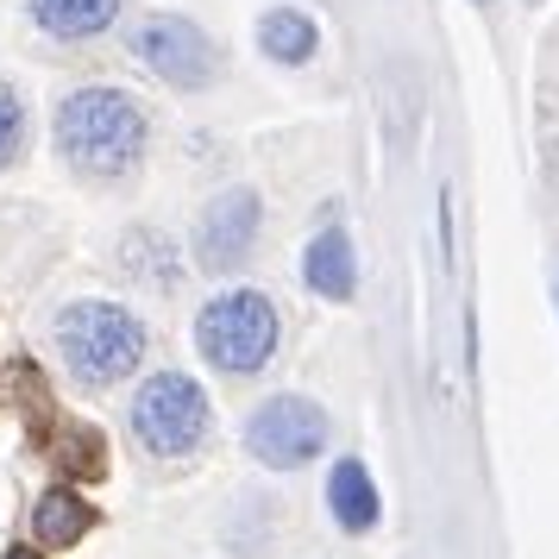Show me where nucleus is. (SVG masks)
Segmentation results:
<instances>
[{"instance_id":"15","label":"nucleus","mask_w":559,"mask_h":559,"mask_svg":"<svg viewBox=\"0 0 559 559\" xmlns=\"http://www.w3.org/2000/svg\"><path fill=\"white\" fill-rule=\"evenodd\" d=\"M20 145H26V107H20V95L0 82V170L20 157Z\"/></svg>"},{"instance_id":"11","label":"nucleus","mask_w":559,"mask_h":559,"mask_svg":"<svg viewBox=\"0 0 559 559\" xmlns=\"http://www.w3.org/2000/svg\"><path fill=\"white\" fill-rule=\"evenodd\" d=\"M32 20L51 38H95L120 20V0H32Z\"/></svg>"},{"instance_id":"7","label":"nucleus","mask_w":559,"mask_h":559,"mask_svg":"<svg viewBox=\"0 0 559 559\" xmlns=\"http://www.w3.org/2000/svg\"><path fill=\"white\" fill-rule=\"evenodd\" d=\"M252 239H258V195L252 189H227L195 221V264L202 271H239L246 252H252Z\"/></svg>"},{"instance_id":"2","label":"nucleus","mask_w":559,"mask_h":559,"mask_svg":"<svg viewBox=\"0 0 559 559\" xmlns=\"http://www.w3.org/2000/svg\"><path fill=\"white\" fill-rule=\"evenodd\" d=\"M57 353L76 383L107 390L145 358V328L120 302H70L57 314Z\"/></svg>"},{"instance_id":"8","label":"nucleus","mask_w":559,"mask_h":559,"mask_svg":"<svg viewBox=\"0 0 559 559\" xmlns=\"http://www.w3.org/2000/svg\"><path fill=\"white\" fill-rule=\"evenodd\" d=\"M302 283L314 289V296H328V302H346V296L358 289V252H353V239H346L340 227H328L321 239H308Z\"/></svg>"},{"instance_id":"9","label":"nucleus","mask_w":559,"mask_h":559,"mask_svg":"<svg viewBox=\"0 0 559 559\" xmlns=\"http://www.w3.org/2000/svg\"><path fill=\"white\" fill-rule=\"evenodd\" d=\"M328 503H333V522H340L346 534L378 528V484H371V472H365L358 459H340V465H333Z\"/></svg>"},{"instance_id":"14","label":"nucleus","mask_w":559,"mask_h":559,"mask_svg":"<svg viewBox=\"0 0 559 559\" xmlns=\"http://www.w3.org/2000/svg\"><path fill=\"white\" fill-rule=\"evenodd\" d=\"M57 459L70 465V472H82V478H95L107 459H102V433L95 428H63L57 433Z\"/></svg>"},{"instance_id":"13","label":"nucleus","mask_w":559,"mask_h":559,"mask_svg":"<svg viewBox=\"0 0 559 559\" xmlns=\"http://www.w3.org/2000/svg\"><path fill=\"white\" fill-rule=\"evenodd\" d=\"M127 264L132 277H145V283H157V289H170L177 283V258H170V239L164 233H127Z\"/></svg>"},{"instance_id":"1","label":"nucleus","mask_w":559,"mask_h":559,"mask_svg":"<svg viewBox=\"0 0 559 559\" xmlns=\"http://www.w3.org/2000/svg\"><path fill=\"white\" fill-rule=\"evenodd\" d=\"M57 152L95 182L127 177L145 157V114L127 88H76L57 107Z\"/></svg>"},{"instance_id":"6","label":"nucleus","mask_w":559,"mask_h":559,"mask_svg":"<svg viewBox=\"0 0 559 559\" xmlns=\"http://www.w3.org/2000/svg\"><path fill=\"white\" fill-rule=\"evenodd\" d=\"M246 447H252L264 465H302L328 447V415L308 403V396H271V403L258 408L252 421H246Z\"/></svg>"},{"instance_id":"5","label":"nucleus","mask_w":559,"mask_h":559,"mask_svg":"<svg viewBox=\"0 0 559 559\" xmlns=\"http://www.w3.org/2000/svg\"><path fill=\"white\" fill-rule=\"evenodd\" d=\"M132 51H139V63L157 82H170V88H207L214 70H221L214 38L195 20H182V13H152L145 26L132 32Z\"/></svg>"},{"instance_id":"3","label":"nucleus","mask_w":559,"mask_h":559,"mask_svg":"<svg viewBox=\"0 0 559 559\" xmlns=\"http://www.w3.org/2000/svg\"><path fill=\"white\" fill-rule=\"evenodd\" d=\"M195 346L214 371H227V378H252L271 365L277 353V308L271 296H258V289H227V296H214L202 308V321H195Z\"/></svg>"},{"instance_id":"12","label":"nucleus","mask_w":559,"mask_h":559,"mask_svg":"<svg viewBox=\"0 0 559 559\" xmlns=\"http://www.w3.org/2000/svg\"><path fill=\"white\" fill-rule=\"evenodd\" d=\"M314 20L308 13H296V7H271L264 20H258V51L277 57V63H308L314 57Z\"/></svg>"},{"instance_id":"4","label":"nucleus","mask_w":559,"mask_h":559,"mask_svg":"<svg viewBox=\"0 0 559 559\" xmlns=\"http://www.w3.org/2000/svg\"><path fill=\"white\" fill-rule=\"evenodd\" d=\"M132 433H139V447L157 459H182L202 447L207 433V396L195 378H182V371H157V378L139 383V396H132Z\"/></svg>"},{"instance_id":"10","label":"nucleus","mask_w":559,"mask_h":559,"mask_svg":"<svg viewBox=\"0 0 559 559\" xmlns=\"http://www.w3.org/2000/svg\"><path fill=\"white\" fill-rule=\"evenodd\" d=\"M88 528H95V509L82 503L76 490H45V497L32 503V534H38V547H76Z\"/></svg>"},{"instance_id":"16","label":"nucleus","mask_w":559,"mask_h":559,"mask_svg":"<svg viewBox=\"0 0 559 559\" xmlns=\"http://www.w3.org/2000/svg\"><path fill=\"white\" fill-rule=\"evenodd\" d=\"M7 559H38V554H32V547H7Z\"/></svg>"}]
</instances>
